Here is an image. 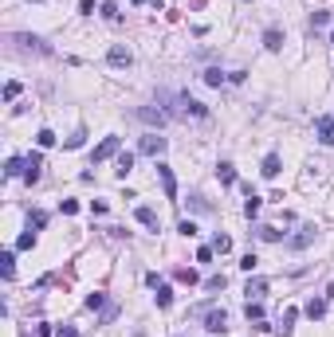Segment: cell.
Instances as JSON below:
<instances>
[{"label": "cell", "instance_id": "cell-1", "mask_svg": "<svg viewBox=\"0 0 334 337\" xmlns=\"http://www.w3.org/2000/svg\"><path fill=\"white\" fill-rule=\"evenodd\" d=\"M177 118H209V106H201L189 94H177Z\"/></svg>", "mask_w": 334, "mask_h": 337}, {"label": "cell", "instance_id": "cell-2", "mask_svg": "<svg viewBox=\"0 0 334 337\" xmlns=\"http://www.w3.org/2000/svg\"><path fill=\"white\" fill-rule=\"evenodd\" d=\"M118 149H122V137H103V141L94 145V165H98V161H110Z\"/></svg>", "mask_w": 334, "mask_h": 337}, {"label": "cell", "instance_id": "cell-3", "mask_svg": "<svg viewBox=\"0 0 334 337\" xmlns=\"http://www.w3.org/2000/svg\"><path fill=\"white\" fill-rule=\"evenodd\" d=\"M205 329H209V333H224L228 329V314L224 310H209V314H205Z\"/></svg>", "mask_w": 334, "mask_h": 337}, {"label": "cell", "instance_id": "cell-4", "mask_svg": "<svg viewBox=\"0 0 334 337\" xmlns=\"http://www.w3.org/2000/svg\"><path fill=\"white\" fill-rule=\"evenodd\" d=\"M40 169H44V157H40V153H28V157H24V180L36 184V180H40Z\"/></svg>", "mask_w": 334, "mask_h": 337}, {"label": "cell", "instance_id": "cell-5", "mask_svg": "<svg viewBox=\"0 0 334 337\" xmlns=\"http://www.w3.org/2000/svg\"><path fill=\"white\" fill-rule=\"evenodd\" d=\"M157 176H161V192H165V200H177V180H173V169H169V165H157Z\"/></svg>", "mask_w": 334, "mask_h": 337}, {"label": "cell", "instance_id": "cell-6", "mask_svg": "<svg viewBox=\"0 0 334 337\" xmlns=\"http://www.w3.org/2000/svg\"><path fill=\"white\" fill-rule=\"evenodd\" d=\"M107 63H110V67H130V63H134V55H130V47L114 44V47L107 51Z\"/></svg>", "mask_w": 334, "mask_h": 337}, {"label": "cell", "instance_id": "cell-7", "mask_svg": "<svg viewBox=\"0 0 334 337\" xmlns=\"http://www.w3.org/2000/svg\"><path fill=\"white\" fill-rule=\"evenodd\" d=\"M142 153H146V157H161V153H165V137H157V133H150V137H142Z\"/></svg>", "mask_w": 334, "mask_h": 337}, {"label": "cell", "instance_id": "cell-8", "mask_svg": "<svg viewBox=\"0 0 334 337\" xmlns=\"http://www.w3.org/2000/svg\"><path fill=\"white\" fill-rule=\"evenodd\" d=\"M138 118H142L146 126H157V130H161V126L169 122V114H165V110H153V106H142V110H138Z\"/></svg>", "mask_w": 334, "mask_h": 337}, {"label": "cell", "instance_id": "cell-9", "mask_svg": "<svg viewBox=\"0 0 334 337\" xmlns=\"http://www.w3.org/2000/svg\"><path fill=\"white\" fill-rule=\"evenodd\" d=\"M315 133L322 145H334V118H315Z\"/></svg>", "mask_w": 334, "mask_h": 337}, {"label": "cell", "instance_id": "cell-10", "mask_svg": "<svg viewBox=\"0 0 334 337\" xmlns=\"http://www.w3.org/2000/svg\"><path fill=\"white\" fill-rule=\"evenodd\" d=\"M244 294H248V302H259V298L268 294V282H263V279H248V290H244Z\"/></svg>", "mask_w": 334, "mask_h": 337}, {"label": "cell", "instance_id": "cell-11", "mask_svg": "<svg viewBox=\"0 0 334 337\" xmlns=\"http://www.w3.org/2000/svg\"><path fill=\"white\" fill-rule=\"evenodd\" d=\"M134 216H138V223H146V228H153V232H157V212H153V208H146V204H142V208L134 212Z\"/></svg>", "mask_w": 334, "mask_h": 337}, {"label": "cell", "instance_id": "cell-12", "mask_svg": "<svg viewBox=\"0 0 334 337\" xmlns=\"http://www.w3.org/2000/svg\"><path fill=\"white\" fill-rule=\"evenodd\" d=\"M216 180H220V184H236V169H232L228 161H220L216 165Z\"/></svg>", "mask_w": 334, "mask_h": 337}, {"label": "cell", "instance_id": "cell-13", "mask_svg": "<svg viewBox=\"0 0 334 337\" xmlns=\"http://www.w3.org/2000/svg\"><path fill=\"white\" fill-rule=\"evenodd\" d=\"M263 47H268V51H279V47H283V35H279V28H268V31H263Z\"/></svg>", "mask_w": 334, "mask_h": 337}, {"label": "cell", "instance_id": "cell-14", "mask_svg": "<svg viewBox=\"0 0 334 337\" xmlns=\"http://www.w3.org/2000/svg\"><path fill=\"white\" fill-rule=\"evenodd\" d=\"M259 173L268 176V180H275V176H279V157H275V153H268V157H263V169H259Z\"/></svg>", "mask_w": 334, "mask_h": 337}, {"label": "cell", "instance_id": "cell-15", "mask_svg": "<svg viewBox=\"0 0 334 337\" xmlns=\"http://www.w3.org/2000/svg\"><path fill=\"white\" fill-rule=\"evenodd\" d=\"M315 235H319L315 228H303L299 235H291V247H307V243H315Z\"/></svg>", "mask_w": 334, "mask_h": 337}, {"label": "cell", "instance_id": "cell-16", "mask_svg": "<svg viewBox=\"0 0 334 337\" xmlns=\"http://www.w3.org/2000/svg\"><path fill=\"white\" fill-rule=\"evenodd\" d=\"M326 314V298H311L307 302V318H322Z\"/></svg>", "mask_w": 334, "mask_h": 337}, {"label": "cell", "instance_id": "cell-17", "mask_svg": "<svg viewBox=\"0 0 334 337\" xmlns=\"http://www.w3.org/2000/svg\"><path fill=\"white\" fill-rule=\"evenodd\" d=\"M224 79L228 74L220 71V67H209V71H205V83H209V87H224Z\"/></svg>", "mask_w": 334, "mask_h": 337}, {"label": "cell", "instance_id": "cell-18", "mask_svg": "<svg viewBox=\"0 0 334 337\" xmlns=\"http://www.w3.org/2000/svg\"><path fill=\"white\" fill-rule=\"evenodd\" d=\"M0 275H4V279H12V275H16V263H12V251H4V255H0Z\"/></svg>", "mask_w": 334, "mask_h": 337}, {"label": "cell", "instance_id": "cell-19", "mask_svg": "<svg viewBox=\"0 0 334 337\" xmlns=\"http://www.w3.org/2000/svg\"><path fill=\"white\" fill-rule=\"evenodd\" d=\"M153 290H157V294H153V298H157V306H161V310H165L169 302H173V290H169L165 282H161V286H153Z\"/></svg>", "mask_w": 334, "mask_h": 337}, {"label": "cell", "instance_id": "cell-20", "mask_svg": "<svg viewBox=\"0 0 334 337\" xmlns=\"http://www.w3.org/2000/svg\"><path fill=\"white\" fill-rule=\"evenodd\" d=\"M134 169V153H118V176L126 180V173Z\"/></svg>", "mask_w": 334, "mask_h": 337}, {"label": "cell", "instance_id": "cell-21", "mask_svg": "<svg viewBox=\"0 0 334 337\" xmlns=\"http://www.w3.org/2000/svg\"><path fill=\"white\" fill-rule=\"evenodd\" d=\"M244 216L252 220V216H259V196L256 192H248V204H244Z\"/></svg>", "mask_w": 334, "mask_h": 337}, {"label": "cell", "instance_id": "cell-22", "mask_svg": "<svg viewBox=\"0 0 334 337\" xmlns=\"http://www.w3.org/2000/svg\"><path fill=\"white\" fill-rule=\"evenodd\" d=\"M173 279H177V282H189V286H193V282H197V271H193V267H181V271H173Z\"/></svg>", "mask_w": 334, "mask_h": 337}, {"label": "cell", "instance_id": "cell-23", "mask_svg": "<svg viewBox=\"0 0 334 337\" xmlns=\"http://www.w3.org/2000/svg\"><path fill=\"white\" fill-rule=\"evenodd\" d=\"M244 314H248V322H263V306H259V302H248Z\"/></svg>", "mask_w": 334, "mask_h": 337}, {"label": "cell", "instance_id": "cell-24", "mask_svg": "<svg viewBox=\"0 0 334 337\" xmlns=\"http://www.w3.org/2000/svg\"><path fill=\"white\" fill-rule=\"evenodd\" d=\"M36 145H40V149H51V145H55V133H51V130H40V133H36Z\"/></svg>", "mask_w": 334, "mask_h": 337}, {"label": "cell", "instance_id": "cell-25", "mask_svg": "<svg viewBox=\"0 0 334 337\" xmlns=\"http://www.w3.org/2000/svg\"><path fill=\"white\" fill-rule=\"evenodd\" d=\"M213 251H216V255H228V251H232V239H228V235H216V239H213Z\"/></svg>", "mask_w": 334, "mask_h": 337}, {"label": "cell", "instance_id": "cell-26", "mask_svg": "<svg viewBox=\"0 0 334 337\" xmlns=\"http://www.w3.org/2000/svg\"><path fill=\"white\" fill-rule=\"evenodd\" d=\"M16 247H20V251L36 247V232H31V228H28V232H24V235H20V239H16Z\"/></svg>", "mask_w": 334, "mask_h": 337}, {"label": "cell", "instance_id": "cell-27", "mask_svg": "<svg viewBox=\"0 0 334 337\" xmlns=\"http://www.w3.org/2000/svg\"><path fill=\"white\" fill-rule=\"evenodd\" d=\"M98 12L107 16L110 24H118V20H122V12H118V8H114V4H110V0H107V4H103V8H98Z\"/></svg>", "mask_w": 334, "mask_h": 337}, {"label": "cell", "instance_id": "cell-28", "mask_svg": "<svg viewBox=\"0 0 334 337\" xmlns=\"http://www.w3.org/2000/svg\"><path fill=\"white\" fill-rule=\"evenodd\" d=\"M4 173H8V176H20V173H24V161H20V157H8Z\"/></svg>", "mask_w": 334, "mask_h": 337}, {"label": "cell", "instance_id": "cell-29", "mask_svg": "<svg viewBox=\"0 0 334 337\" xmlns=\"http://www.w3.org/2000/svg\"><path fill=\"white\" fill-rule=\"evenodd\" d=\"M177 232H181L185 239H193V235H197V223H193V220H181V223H177Z\"/></svg>", "mask_w": 334, "mask_h": 337}, {"label": "cell", "instance_id": "cell-30", "mask_svg": "<svg viewBox=\"0 0 334 337\" xmlns=\"http://www.w3.org/2000/svg\"><path fill=\"white\" fill-rule=\"evenodd\" d=\"M295 318H299V310H295V306H287V310H283V333H287L291 325H295Z\"/></svg>", "mask_w": 334, "mask_h": 337}, {"label": "cell", "instance_id": "cell-31", "mask_svg": "<svg viewBox=\"0 0 334 337\" xmlns=\"http://www.w3.org/2000/svg\"><path fill=\"white\" fill-rule=\"evenodd\" d=\"M311 24H315V28H326V24H330V12H315V16H311Z\"/></svg>", "mask_w": 334, "mask_h": 337}, {"label": "cell", "instance_id": "cell-32", "mask_svg": "<svg viewBox=\"0 0 334 337\" xmlns=\"http://www.w3.org/2000/svg\"><path fill=\"white\" fill-rule=\"evenodd\" d=\"M224 275H213V279H209V282H205V286H209V290H224Z\"/></svg>", "mask_w": 334, "mask_h": 337}, {"label": "cell", "instance_id": "cell-33", "mask_svg": "<svg viewBox=\"0 0 334 337\" xmlns=\"http://www.w3.org/2000/svg\"><path fill=\"white\" fill-rule=\"evenodd\" d=\"M256 263H259L256 255H244V259H240V267H244V271H248V275H252V271H256Z\"/></svg>", "mask_w": 334, "mask_h": 337}, {"label": "cell", "instance_id": "cell-34", "mask_svg": "<svg viewBox=\"0 0 334 337\" xmlns=\"http://www.w3.org/2000/svg\"><path fill=\"white\" fill-rule=\"evenodd\" d=\"M259 239H268V243H275V239H279V232H275V228H259Z\"/></svg>", "mask_w": 334, "mask_h": 337}, {"label": "cell", "instance_id": "cell-35", "mask_svg": "<svg viewBox=\"0 0 334 337\" xmlns=\"http://www.w3.org/2000/svg\"><path fill=\"white\" fill-rule=\"evenodd\" d=\"M79 212V200H63V216H75Z\"/></svg>", "mask_w": 334, "mask_h": 337}, {"label": "cell", "instance_id": "cell-36", "mask_svg": "<svg viewBox=\"0 0 334 337\" xmlns=\"http://www.w3.org/2000/svg\"><path fill=\"white\" fill-rule=\"evenodd\" d=\"M47 223V212H31V228H44Z\"/></svg>", "mask_w": 334, "mask_h": 337}, {"label": "cell", "instance_id": "cell-37", "mask_svg": "<svg viewBox=\"0 0 334 337\" xmlns=\"http://www.w3.org/2000/svg\"><path fill=\"white\" fill-rule=\"evenodd\" d=\"M213 255H216L213 247H201V251H197V263H209V259H213Z\"/></svg>", "mask_w": 334, "mask_h": 337}, {"label": "cell", "instance_id": "cell-38", "mask_svg": "<svg viewBox=\"0 0 334 337\" xmlns=\"http://www.w3.org/2000/svg\"><path fill=\"white\" fill-rule=\"evenodd\" d=\"M16 94H20V83H8V87H4V98H8V102H12Z\"/></svg>", "mask_w": 334, "mask_h": 337}, {"label": "cell", "instance_id": "cell-39", "mask_svg": "<svg viewBox=\"0 0 334 337\" xmlns=\"http://www.w3.org/2000/svg\"><path fill=\"white\" fill-rule=\"evenodd\" d=\"M79 12H87V16H91V12H94V0H79Z\"/></svg>", "mask_w": 334, "mask_h": 337}, {"label": "cell", "instance_id": "cell-40", "mask_svg": "<svg viewBox=\"0 0 334 337\" xmlns=\"http://www.w3.org/2000/svg\"><path fill=\"white\" fill-rule=\"evenodd\" d=\"M55 337H79V333H75V329H71V325H63V329H59V333H55Z\"/></svg>", "mask_w": 334, "mask_h": 337}, {"label": "cell", "instance_id": "cell-41", "mask_svg": "<svg viewBox=\"0 0 334 337\" xmlns=\"http://www.w3.org/2000/svg\"><path fill=\"white\" fill-rule=\"evenodd\" d=\"M36 337H51V329H47V325H40V329H36Z\"/></svg>", "mask_w": 334, "mask_h": 337}, {"label": "cell", "instance_id": "cell-42", "mask_svg": "<svg viewBox=\"0 0 334 337\" xmlns=\"http://www.w3.org/2000/svg\"><path fill=\"white\" fill-rule=\"evenodd\" d=\"M326 294H330V298H334V282H330V290H326Z\"/></svg>", "mask_w": 334, "mask_h": 337}, {"label": "cell", "instance_id": "cell-43", "mask_svg": "<svg viewBox=\"0 0 334 337\" xmlns=\"http://www.w3.org/2000/svg\"><path fill=\"white\" fill-rule=\"evenodd\" d=\"M134 4H146V0H134Z\"/></svg>", "mask_w": 334, "mask_h": 337}, {"label": "cell", "instance_id": "cell-44", "mask_svg": "<svg viewBox=\"0 0 334 337\" xmlns=\"http://www.w3.org/2000/svg\"><path fill=\"white\" fill-rule=\"evenodd\" d=\"M330 44H334V35H330Z\"/></svg>", "mask_w": 334, "mask_h": 337}]
</instances>
